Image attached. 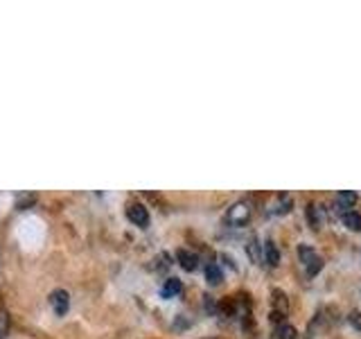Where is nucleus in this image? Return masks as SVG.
<instances>
[{
  "label": "nucleus",
  "mask_w": 361,
  "mask_h": 339,
  "mask_svg": "<svg viewBox=\"0 0 361 339\" xmlns=\"http://www.w3.org/2000/svg\"><path fill=\"white\" fill-rule=\"evenodd\" d=\"M298 258H300V263H302V267H305V274H307L310 278L316 276V274H319V271L323 269V260H321V256L316 254L310 244H300V246H298Z\"/></svg>",
  "instance_id": "obj_1"
},
{
  "label": "nucleus",
  "mask_w": 361,
  "mask_h": 339,
  "mask_svg": "<svg viewBox=\"0 0 361 339\" xmlns=\"http://www.w3.org/2000/svg\"><path fill=\"white\" fill-rule=\"evenodd\" d=\"M251 210L253 208L248 201H237L228 208V213H226V222H228L231 226H244L248 220H251Z\"/></svg>",
  "instance_id": "obj_2"
},
{
  "label": "nucleus",
  "mask_w": 361,
  "mask_h": 339,
  "mask_svg": "<svg viewBox=\"0 0 361 339\" xmlns=\"http://www.w3.org/2000/svg\"><path fill=\"white\" fill-rule=\"evenodd\" d=\"M127 218L135 226H140V229H147V226H149V210H147L138 201H131L127 206Z\"/></svg>",
  "instance_id": "obj_3"
},
{
  "label": "nucleus",
  "mask_w": 361,
  "mask_h": 339,
  "mask_svg": "<svg viewBox=\"0 0 361 339\" xmlns=\"http://www.w3.org/2000/svg\"><path fill=\"white\" fill-rule=\"evenodd\" d=\"M330 312H332L330 308H323V310H319L314 314V319L307 326V339H312L314 335H319L321 331H325V328L332 323V316H327Z\"/></svg>",
  "instance_id": "obj_4"
},
{
  "label": "nucleus",
  "mask_w": 361,
  "mask_h": 339,
  "mask_svg": "<svg viewBox=\"0 0 361 339\" xmlns=\"http://www.w3.org/2000/svg\"><path fill=\"white\" fill-rule=\"evenodd\" d=\"M50 305L56 316H63L68 312V308H71V297H68L66 290H54L50 294Z\"/></svg>",
  "instance_id": "obj_5"
},
{
  "label": "nucleus",
  "mask_w": 361,
  "mask_h": 339,
  "mask_svg": "<svg viewBox=\"0 0 361 339\" xmlns=\"http://www.w3.org/2000/svg\"><path fill=\"white\" fill-rule=\"evenodd\" d=\"M287 310H289V301H287V297H285V294H282L280 290H274V312H271V319H274V321L285 319Z\"/></svg>",
  "instance_id": "obj_6"
},
{
  "label": "nucleus",
  "mask_w": 361,
  "mask_h": 339,
  "mask_svg": "<svg viewBox=\"0 0 361 339\" xmlns=\"http://www.w3.org/2000/svg\"><path fill=\"white\" fill-rule=\"evenodd\" d=\"M176 260H178V265L183 267L185 271H195L199 267V256L188 251V249H178V251H176Z\"/></svg>",
  "instance_id": "obj_7"
},
{
  "label": "nucleus",
  "mask_w": 361,
  "mask_h": 339,
  "mask_svg": "<svg viewBox=\"0 0 361 339\" xmlns=\"http://www.w3.org/2000/svg\"><path fill=\"white\" fill-rule=\"evenodd\" d=\"M355 203H357V192H353V190H341L336 195V206L343 208V213L355 208Z\"/></svg>",
  "instance_id": "obj_8"
},
{
  "label": "nucleus",
  "mask_w": 361,
  "mask_h": 339,
  "mask_svg": "<svg viewBox=\"0 0 361 339\" xmlns=\"http://www.w3.org/2000/svg\"><path fill=\"white\" fill-rule=\"evenodd\" d=\"M180 290H183V282H180L178 278H167L165 285L161 287V297L163 299H174L176 294H180Z\"/></svg>",
  "instance_id": "obj_9"
},
{
  "label": "nucleus",
  "mask_w": 361,
  "mask_h": 339,
  "mask_svg": "<svg viewBox=\"0 0 361 339\" xmlns=\"http://www.w3.org/2000/svg\"><path fill=\"white\" fill-rule=\"evenodd\" d=\"M262 256H264V263H267L269 267H276V265L280 263V254H278L276 244L271 242V240L262 244Z\"/></svg>",
  "instance_id": "obj_10"
},
{
  "label": "nucleus",
  "mask_w": 361,
  "mask_h": 339,
  "mask_svg": "<svg viewBox=\"0 0 361 339\" xmlns=\"http://www.w3.org/2000/svg\"><path fill=\"white\" fill-rule=\"evenodd\" d=\"M34 203H37V195H34V192H23V195H16L14 206L18 210H27V208L34 206Z\"/></svg>",
  "instance_id": "obj_11"
},
{
  "label": "nucleus",
  "mask_w": 361,
  "mask_h": 339,
  "mask_svg": "<svg viewBox=\"0 0 361 339\" xmlns=\"http://www.w3.org/2000/svg\"><path fill=\"white\" fill-rule=\"evenodd\" d=\"M296 337H298L296 328L289 326V323H280V326L276 328V333L271 335V339H296Z\"/></svg>",
  "instance_id": "obj_12"
},
{
  "label": "nucleus",
  "mask_w": 361,
  "mask_h": 339,
  "mask_svg": "<svg viewBox=\"0 0 361 339\" xmlns=\"http://www.w3.org/2000/svg\"><path fill=\"white\" fill-rule=\"evenodd\" d=\"M341 220H343V224L348 226L350 231H361V215L359 213L348 210V213L341 215Z\"/></svg>",
  "instance_id": "obj_13"
},
{
  "label": "nucleus",
  "mask_w": 361,
  "mask_h": 339,
  "mask_svg": "<svg viewBox=\"0 0 361 339\" xmlns=\"http://www.w3.org/2000/svg\"><path fill=\"white\" fill-rule=\"evenodd\" d=\"M206 278H208L210 285H219V282L224 280V274H221V269H219L217 263H210L206 267Z\"/></svg>",
  "instance_id": "obj_14"
},
{
  "label": "nucleus",
  "mask_w": 361,
  "mask_h": 339,
  "mask_svg": "<svg viewBox=\"0 0 361 339\" xmlns=\"http://www.w3.org/2000/svg\"><path fill=\"white\" fill-rule=\"evenodd\" d=\"M9 333V312L5 308H0V339H5Z\"/></svg>",
  "instance_id": "obj_15"
},
{
  "label": "nucleus",
  "mask_w": 361,
  "mask_h": 339,
  "mask_svg": "<svg viewBox=\"0 0 361 339\" xmlns=\"http://www.w3.org/2000/svg\"><path fill=\"white\" fill-rule=\"evenodd\" d=\"M156 263H158L156 269H167L169 265H172V263H169V256H167V254H161V256H158V258H156Z\"/></svg>",
  "instance_id": "obj_16"
},
{
  "label": "nucleus",
  "mask_w": 361,
  "mask_h": 339,
  "mask_svg": "<svg viewBox=\"0 0 361 339\" xmlns=\"http://www.w3.org/2000/svg\"><path fill=\"white\" fill-rule=\"evenodd\" d=\"M248 256H251V258L255 260V263L259 260V256H257V240H255V237L251 240V244H248Z\"/></svg>",
  "instance_id": "obj_17"
},
{
  "label": "nucleus",
  "mask_w": 361,
  "mask_h": 339,
  "mask_svg": "<svg viewBox=\"0 0 361 339\" xmlns=\"http://www.w3.org/2000/svg\"><path fill=\"white\" fill-rule=\"evenodd\" d=\"M350 323H353V328H357V331L361 333V312H353V314H350Z\"/></svg>",
  "instance_id": "obj_18"
}]
</instances>
